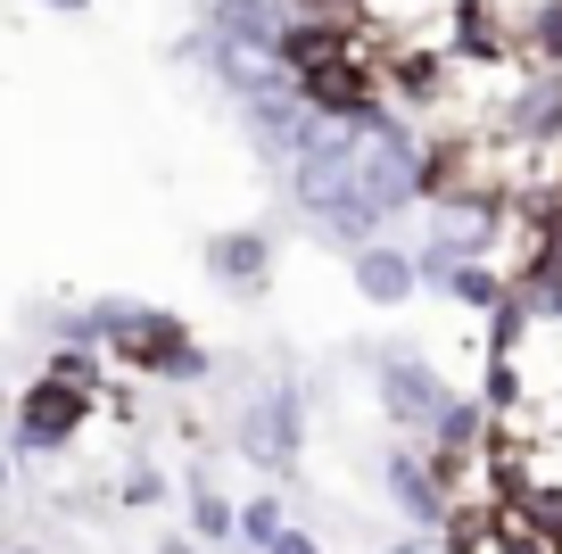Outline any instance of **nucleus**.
Segmentation results:
<instances>
[{
    "mask_svg": "<svg viewBox=\"0 0 562 554\" xmlns=\"http://www.w3.org/2000/svg\"><path fill=\"white\" fill-rule=\"evenodd\" d=\"M100 314V340H108V364L116 373H140V381H166V389H191L215 373V356L191 340L175 307H149V298H91Z\"/></svg>",
    "mask_w": 562,
    "mask_h": 554,
    "instance_id": "obj_1",
    "label": "nucleus"
},
{
    "mask_svg": "<svg viewBox=\"0 0 562 554\" xmlns=\"http://www.w3.org/2000/svg\"><path fill=\"white\" fill-rule=\"evenodd\" d=\"M306 414H315L306 381H273V389H257V398L240 406L232 439H240V455H248L257 472H299V455H306Z\"/></svg>",
    "mask_w": 562,
    "mask_h": 554,
    "instance_id": "obj_2",
    "label": "nucleus"
},
{
    "mask_svg": "<svg viewBox=\"0 0 562 554\" xmlns=\"http://www.w3.org/2000/svg\"><path fill=\"white\" fill-rule=\"evenodd\" d=\"M91 414H100V389H75V381H58V373H42L34 389H18V414H9V447H18L25 464H42V455L75 447Z\"/></svg>",
    "mask_w": 562,
    "mask_h": 554,
    "instance_id": "obj_3",
    "label": "nucleus"
},
{
    "mask_svg": "<svg viewBox=\"0 0 562 554\" xmlns=\"http://www.w3.org/2000/svg\"><path fill=\"white\" fill-rule=\"evenodd\" d=\"M372 389H381V414L397 422L405 439H422V431H430V414L456 398V381H447L422 347H389V356L372 364Z\"/></svg>",
    "mask_w": 562,
    "mask_h": 554,
    "instance_id": "obj_4",
    "label": "nucleus"
},
{
    "mask_svg": "<svg viewBox=\"0 0 562 554\" xmlns=\"http://www.w3.org/2000/svg\"><path fill=\"white\" fill-rule=\"evenodd\" d=\"M496 133L513 141V149H529V157H554L562 149V67H513V91H505V108H496Z\"/></svg>",
    "mask_w": 562,
    "mask_h": 554,
    "instance_id": "obj_5",
    "label": "nucleus"
},
{
    "mask_svg": "<svg viewBox=\"0 0 562 554\" xmlns=\"http://www.w3.org/2000/svg\"><path fill=\"white\" fill-rule=\"evenodd\" d=\"M273 257H281V241L265 224H215L199 241V265H207V281L224 298H265L273 290Z\"/></svg>",
    "mask_w": 562,
    "mask_h": 554,
    "instance_id": "obj_6",
    "label": "nucleus"
},
{
    "mask_svg": "<svg viewBox=\"0 0 562 554\" xmlns=\"http://www.w3.org/2000/svg\"><path fill=\"white\" fill-rule=\"evenodd\" d=\"M381 488H389V505H397L422 538H439L447 521H456V488L439 480V464H430V447H422V439H405V447L381 455Z\"/></svg>",
    "mask_w": 562,
    "mask_h": 554,
    "instance_id": "obj_7",
    "label": "nucleus"
},
{
    "mask_svg": "<svg viewBox=\"0 0 562 554\" xmlns=\"http://www.w3.org/2000/svg\"><path fill=\"white\" fill-rule=\"evenodd\" d=\"M290 0H199V25L232 51H257V58H281V34H290Z\"/></svg>",
    "mask_w": 562,
    "mask_h": 554,
    "instance_id": "obj_8",
    "label": "nucleus"
},
{
    "mask_svg": "<svg viewBox=\"0 0 562 554\" xmlns=\"http://www.w3.org/2000/svg\"><path fill=\"white\" fill-rule=\"evenodd\" d=\"M348 281H356V298H364V307L389 314V307H405V298L422 290V257H414L405 241H389V232H381V241L348 248Z\"/></svg>",
    "mask_w": 562,
    "mask_h": 554,
    "instance_id": "obj_9",
    "label": "nucleus"
},
{
    "mask_svg": "<svg viewBox=\"0 0 562 554\" xmlns=\"http://www.w3.org/2000/svg\"><path fill=\"white\" fill-rule=\"evenodd\" d=\"M505 298H513V265H496V257H463L456 281H447V307H463V314H496Z\"/></svg>",
    "mask_w": 562,
    "mask_h": 554,
    "instance_id": "obj_10",
    "label": "nucleus"
},
{
    "mask_svg": "<svg viewBox=\"0 0 562 554\" xmlns=\"http://www.w3.org/2000/svg\"><path fill=\"white\" fill-rule=\"evenodd\" d=\"M191 538L199 546H240V505H232L207 472H191Z\"/></svg>",
    "mask_w": 562,
    "mask_h": 554,
    "instance_id": "obj_11",
    "label": "nucleus"
},
{
    "mask_svg": "<svg viewBox=\"0 0 562 554\" xmlns=\"http://www.w3.org/2000/svg\"><path fill=\"white\" fill-rule=\"evenodd\" d=\"M281 530H290V505H281L273 488H257V497H240V546H257V554H265V546H273Z\"/></svg>",
    "mask_w": 562,
    "mask_h": 554,
    "instance_id": "obj_12",
    "label": "nucleus"
},
{
    "mask_svg": "<svg viewBox=\"0 0 562 554\" xmlns=\"http://www.w3.org/2000/svg\"><path fill=\"white\" fill-rule=\"evenodd\" d=\"M166 488H175V480H166L158 464H133L116 480V505H124V513H149V505H166Z\"/></svg>",
    "mask_w": 562,
    "mask_h": 554,
    "instance_id": "obj_13",
    "label": "nucleus"
},
{
    "mask_svg": "<svg viewBox=\"0 0 562 554\" xmlns=\"http://www.w3.org/2000/svg\"><path fill=\"white\" fill-rule=\"evenodd\" d=\"M299 18H339V25H372V0H290Z\"/></svg>",
    "mask_w": 562,
    "mask_h": 554,
    "instance_id": "obj_14",
    "label": "nucleus"
},
{
    "mask_svg": "<svg viewBox=\"0 0 562 554\" xmlns=\"http://www.w3.org/2000/svg\"><path fill=\"white\" fill-rule=\"evenodd\" d=\"M265 554H323V538H306V530H281Z\"/></svg>",
    "mask_w": 562,
    "mask_h": 554,
    "instance_id": "obj_15",
    "label": "nucleus"
},
{
    "mask_svg": "<svg viewBox=\"0 0 562 554\" xmlns=\"http://www.w3.org/2000/svg\"><path fill=\"white\" fill-rule=\"evenodd\" d=\"M381 554H447V546H439V538H422V530H414V538H389Z\"/></svg>",
    "mask_w": 562,
    "mask_h": 554,
    "instance_id": "obj_16",
    "label": "nucleus"
},
{
    "mask_svg": "<svg viewBox=\"0 0 562 554\" xmlns=\"http://www.w3.org/2000/svg\"><path fill=\"white\" fill-rule=\"evenodd\" d=\"M9 480H18V447L0 439V497H9Z\"/></svg>",
    "mask_w": 562,
    "mask_h": 554,
    "instance_id": "obj_17",
    "label": "nucleus"
},
{
    "mask_svg": "<svg viewBox=\"0 0 562 554\" xmlns=\"http://www.w3.org/2000/svg\"><path fill=\"white\" fill-rule=\"evenodd\" d=\"M158 554H207L199 538H158Z\"/></svg>",
    "mask_w": 562,
    "mask_h": 554,
    "instance_id": "obj_18",
    "label": "nucleus"
},
{
    "mask_svg": "<svg viewBox=\"0 0 562 554\" xmlns=\"http://www.w3.org/2000/svg\"><path fill=\"white\" fill-rule=\"evenodd\" d=\"M42 9H58V18H83V9H91V0H42Z\"/></svg>",
    "mask_w": 562,
    "mask_h": 554,
    "instance_id": "obj_19",
    "label": "nucleus"
},
{
    "mask_svg": "<svg viewBox=\"0 0 562 554\" xmlns=\"http://www.w3.org/2000/svg\"><path fill=\"white\" fill-rule=\"evenodd\" d=\"M9 414H18V398H9V389H0V422H9Z\"/></svg>",
    "mask_w": 562,
    "mask_h": 554,
    "instance_id": "obj_20",
    "label": "nucleus"
}]
</instances>
